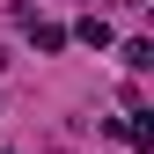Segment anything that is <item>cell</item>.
<instances>
[{
	"instance_id": "cell-1",
	"label": "cell",
	"mask_w": 154,
	"mask_h": 154,
	"mask_svg": "<svg viewBox=\"0 0 154 154\" xmlns=\"http://www.w3.org/2000/svg\"><path fill=\"white\" fill-rule=\"evenodd\" d=\"M73 37H81V44H95V51H103V44H110V22H95V15H88V22H73Z\"/></svg>"
},
{
	"instance_id": "cell-2",
	"label": "cell",
	"mask_w": 154,
	"mask_h": 154,
	"mask_svg": "<svg viewBox=\"0 0 154 154\" xmlns=\"http://www.w3.org/2000/svg\"><path fill=\"white\" fill-rule=\"evenodd\" d=\"M29 37H37V51H59V44H66V29H59V22H37Z\"/></svg>"
}]
</instances>
